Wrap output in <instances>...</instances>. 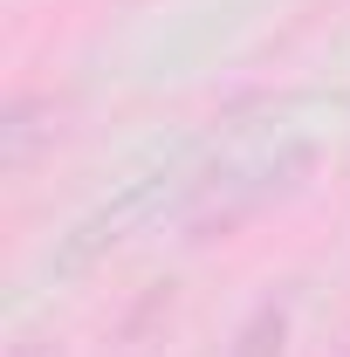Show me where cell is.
Wrapping results in <instances>:
<instances>
[{
  "mask_svg": "<svg viewBox=\"0 0 350 357\" xmlns=\"http://www.w3.org/2000/svg\"><path fill=\"white\" fill-rule=\"evenodd\" d=\"M282 351H289V310L282 303H261V310L241 323V337H234L227 357H282Z\"/></svg>",
  "mask_w": 350,
  "mask_h": 357,
  "instance_id": "cell-1",
  "label": "cell"
},
{
  "mask_svg": "<svg viewBox=\"0 0 350 357\" xmlns=\"http://www.w3.org/2000/svg\"><path fill=\"white\" fill-rule=\"evenodd\" d=\"M344 357H350V351H344Z\"/></svg>",
  "mask_w": 350,
  "mask_h": 357,
  "instance_id": "cell-2",
  "label": "cell"
}]
</instances>
